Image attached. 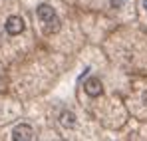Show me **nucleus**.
<instances>
[{
    "mask_svg": "<svg viewBox=\"0 0 147 141\" xmlns=\"http://www.w3.org/2000/svg\"><path fill=\"white\" fill-rule=\"evenodd\" d=\"M38 18L46 24V32H48V34L50 32H58L60 20H58V16H56V12H54L52 6H48V4H40V6H38Z\"/></svg>",
    "mask_w": 147,
    "mask_h": 141,
    "instance_id": "obj_1",
    "label": "nucleus"
},
{
    "mask_svg": "<svg viewBox=\"0 0 147 141\" xmlns=\"http://www.w3.org/2000/svg\"><path fill=\"white\" fill-rule=\"evenodd\" d=\"M12 139L14 141H30V139H34V131H32L30 125L20 123V125L12 131Z\"/></svg>",
    "mask_w": 147,
    "mask_h": 141,
    "instance_id": "obj_2",
    "label": "nucleus"
},
{
    "mask_svg": "<svg viewBox=\"0 0 147 141\" xmlns=\"http://www.w3.org/2000/svg\"><path fill=\"white\" fill-rule=\"evenodd\" d=\"M4 26H6V32H8L10 36H18V34L24 30V20H22L20 16H10Z\"/></svg>",
    "mask_w": 147,
    "mask_h": 141,
    "instance_id": "obj_3",
    "label": "nucleus"
},
{
    "mask_svg": "<svg viewBox=\"0 0 147 141\" xmlns=\"http://www.w3.org/2000/svg\"><path fill=\"white\" fill-rule=\"evenodd\" d=\"M84 90H86V94L92 95V97H98V95H101V92H103L101 82H99L98 78H90V80L84 84Z\"/></svg>",
    "mask_w": 147,
    "mask_h": 141,
    "instance_id": "obj_4",
    "label": "nucleus"
},
{
    "mask_svg": "<svg viewBox=\"0 0 147 141\" xmlns=\"http://www.w3.org/2000/svg\"><path fill=\"white\" fill-rule=\"evenodd\" d=\"M62 125H66V127H74L76 125V115L72 111H64L62 113Z\"/></svg>",
    "mask_w": 147,
    "mask_h": 141,
    "instance_id": "obj_5",
    "label": "nucleus"
},
{
    "mask_svg": "<svg viewBox=\"0 0 147 141\" xmlns=\"http://www.w3.org/2000/svg\"><path fill=\"white\" fill-rule=\"evenodd\" d=\"M125 2H127V0H109V4H111L113 8H123Z\"/></svg>",
    "mask_w": 147,
    "mask_h": 141,
    "instance_id": "obj_6",
    "label": "nucleus"
},
{
    "mask_svg": "<svg viewBox=\"0 0 147 141\" xmlns=\"http://www.w3.org/2000/svg\"><path fill=\"white\" fill-rule=\"evenodd\" d=\"M143 101H145V105H147V92L143 94Z\"/></svg>",
    "mask_w": 147,
    "mask_h": 141,
    "instance_id": "obj_7",
    "label": "nucleus"
},
{
    "mask_svg": "<svg viewBox=\"0 0 147 141\" xmlns=\"http://www.w3.org/2000/svg\"><path fill=\"white\" fill-rule=\"evenodd\" d=\"M143 8H145V10H147V0H143Z\"/></svg>",
    "mask_w": 147,
    "mask_h": 141,
    "instance_id": "obj_8",
    "label": "nucleus"
}]
</instances>
